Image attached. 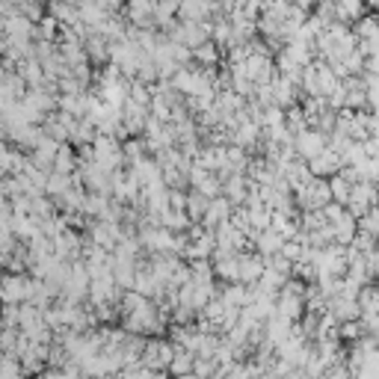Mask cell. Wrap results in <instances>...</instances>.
I'll return each mask as SVG.
<instances>
[{
    "label": "cell",
    "mask_w": 379,
    "mask_h": 379,
    "mask_svg": "<svg viewBox=\"0 0 379 379\" xmlns=\"http://www.w3.org/2000/svg\"><path fill=\"white\" fill-rule=\"evenodd\" d=\"M39 288V278H33L30 273H6L4 278V302H30L33 293Z\"/></svg>",
    "instance_id": "cell-2"
},
{
    "label": "cell",
    "mask_w": 379,
    "mask_h": 379,
    "mask_svg": "<svg viewBox=\"0 0 379 379\" xmlns=\"http://www.w3.org/2000/svg\"><path fill=\"white\" fill-rule=\"evenodd\" d=\"M365 18V0H335V21L338 24H356Z\"/></svg>",
    "instance_id": "cell-14"
},
{
    "label": "cell",
    "mask_w": 379,
    "mask_h": 379,
    "mask_svg": "<svg viewBox=\"0 0 379 379\" xmlns=\"http://www.w3.org/2000/svg\"><path fill=\"white\" fill-rule=\"evenodd\" d=\"M293 202L300 210H323L329 202H335L329 178H311L305 187L293 190Z\"/></svg>",
    "instance_id": "cell-1"
},
{
    "label": "cell",
    "mask_w": 379,
    "mask_h": 379,
    "mask_svg": "<svg viewBox=\"0 0 379 379\" xmlns=\"http://www.w3.org/2000/svg\"><path fill=\"white\" fill-rule=\"evenodd\" d=\"M160 225L163 228H169V232H175V234H181V232H190L193 228V220H190V213L187 210H166L160 217Z\"/></svg>",
    "instance_id": "cell-18"
},
{
    "label": "cell",
    "mask_w": 379,
    "mask_h": 379,
    "mask_svg": "<svg viewBox=\"0 0 379 379\" xmlns=\"http://www.w3.org/2000/svg\"><path fill=\"white\" fill-rule=\"evenodd\" d=\"M332 228H335V243L350 246V243L356 240V234H358V232H356V228H358V220H356L353 213L347 210V213H344V217H341V220H338Z\"/></svg>",
    "instance_id": "cell-17"
},
{
    "label": "cell",
    "mask_w": 379,
    "mask_h": 379,
    "mask_svg": "<svg viewBox=\"0 0 379 379\" xmlns=\"http://www.w3.org/2000/svg\"><path fill=\"white\" fill-rule=\"evenodd\" d=\"M305 249L308 246L302 243V240H285V246H282V255L288 258V261H302V255H305Z\"/></svg>",
    "instance_id": "cell-33"
},
{
    "label": "cell",
    "mask_w": 379,
    "mask_h": 379,
    "mask_svg": "<svg viewBox=\"0 0 379 379\" xmlns=\"http://www.w3.org/2000/svg\"><path fill=\"white\" fill-rule=\"evenodd\" d=\"M232 213H234V205L228 202L225 196H217V199H210L202 225H205V228H213V232H217V225H222V222L232 220Z\"/></svg>",
    "instance_id": "cell-11"
},
{
    "label": "cell",
    "mask_w": 379,
    "mask_h": 379,
    "mask_svg": "<svg viewBox=\"0 0 379 379\" xmlns=\"http://www.w3.org/2000/svg\"><path fill=\"white\" fill-rule=\"evenodd\" d=\"M368 335V329H365V323H361V320H347V323H341V338L344 341H361V338H365Z\"/></svg>",
    "instance_id": "cell-30"
},
{
    "label": "cell",
    "mask_w": 379,
    "mask_h": 379,
    "mask_svg": "<svg viewBox=\"0 0 379 379\" xmlns=\"http://www.w3.org/2000/svg\"><path fill=\"white\" fill-rule=\"evenodd\" d=\"M175 358V344L172 341H163L160 335L152 338L145 344V353H142V365L152 368V370H169Z\"/></svg>",
    "instance_id": "cell-3"
},
{
    "label": "cell",
    "mask_w": 379,
    "mask_h": 379,
    "mask_svg": "<svg viewBox=\"0 0 379 379\" xmlns=\"http://www.w3.org/2000/svg\"><path fill=\"white\" fill-rule=\"evenodd\" d=\"M208 205H210L208 196H202L199 190H193V187H190V193H187V213H190V220H193V222H202V220H205Z\"/></svg>",
    "instance_id": "cell-21"
},
{
    "label": "cell",
    "mask_w": 379,
    "mask_h": 379,
    "mask_svg": "<svg viewBox=\"0 0 379 379\" xmlns=\"http://www.w3.org/2000/svg\"><path fill=\"white\" fill-rule=\"evenodd\" d=\"M293 148L302 160H311V157H317L323 148H329V134H323V130H317V128H308V130H302V134H296Z\"/></svg>",
    "instance_id": "cell-5"
},
{
    "label": "cell",
    "mask_w": 379,
    "mask_h": 379,
    "mask_svg": "<svg viewBox=\"0 0 379 379\" xmlns=\"http://www.w3.org/2000/svg\"><path fill=\"white\" fill-rule=\"evenodd\" d=\"M308 166H311V175L315 178H332L344 169V157L338 152H332V148H323L317 157L308 160Z\"/></svg>",
    "instance_id": "cell-8"
},
{
    "label": "cell",
    "mask_w": 379,
    "mask_h": 379,
    "mask_svg": "<svg viewBox=\"0 0 379 379\" xmlns=\"http://www.w3.org/2000/svg\"><path fill=\"white\" fill-rule=\"evenodd\" d=\"M217 42H205V45H199V47H193V62L199 65V69H213V65L220 62V51H217Z\"/></svg>",
    "instance_id": "cell-19"
},
{
    "label": "cell",
    "mask_w": 379,
    "mask_h": 379,
    "mask_svg": "<svg viewBox=\"0 0 379 379\" xmlns=\"http://www.w3.org/2000/svg\"><path fill=\"white\" fill-rule=\"evenodd\" d=\"M311 125H308V119H305V110H302V104H293V107H288V130L296 137V134H302V130H308Z\"/></svg>",
    "instance_id": "cell-28"
},
{
    "label": "cell",
    "mask_w": 379,
    "mask_h": 379,
    "mask_svg": "<svg viewBox=\"0 0 379 379\" xmlns=\"http://www.w3.org/2000/svg\"><path fill=\"white\" fill-rule=\"evenodd\" d=\"M264 270H267V258H264L261 252H243V261H240V282L243 285L261 282Z\"/></svg>",
    "instance_id": "cell-10"
},
{
    "label": "cell",
    "mask_w": 379,
    "mask_h": 379,
    "mask_svg": "<svg viewBox=\"0 0 379 379\" xmlns=\"http://www.w3.org/2000/svg\"><path fill=\"white\" fill-rule=\"evenodd\" d=\"M60 110L84 119L86 116V92L84 95H60Z\"/></svg>",
    "instance_id": "cell-25"
},
{
    "label": "cell",
    "mask_w": 379,
    "mask_h": 379,
    "mask_svg": "<svg viewBox=\"0 0 379 379\" xmlns=\"http://www.w3.org/2000/svg\"><path fill=\"white\" fill-rule=\"evenodd\" d=\"M373 205H379V184H373V181H358V184L353 187V196H350V202H347V210L353 213L356 220H361Z\"/></svg>",
    "instance_id": "cell-4"
},
{
    "label": "cell",
    "mask_w": 379,
    "mask_h": 379,
    "mask_svg": "<svg viewBox=\"0 0 379 379\" xmlns=\"http://www.w3.org/2000/svg\"><path fill=\"white\" fill-rule=\"evenodd\" d=\"M57 33H62V21H57L51 12L45 15V18L36 24V42H57Z\"/></svg>",
    "instance_id": "cell-24"
},
{
    "label": "cell",
    "mask_w": 379,
    "mask_h": 379,
    "mask_svg": "<svg viewBox=\"0 0 379 379\" xmlns=\"http://www.w3.org/2000/svg\"><path fill=\"white\" fill-rule=\"evenodd\" d=\"M376 243H379V240H376L370 232H358L356 240H353L350 246H353V249H358L361 255H370V252H376Z\"/></svg>",
    "instance_id": "cell-32"
},
{
    "label": "cell",
    "mask_w": 379,
    "mask_h": 379,
    "mask_svg": "<svg viewBox=\"0 0 379 379\" xmlns=\"http://www.w3.org/2000/svg\"><path fill=\"white\" fill-rule=\"evenodd\" d=\"M77 169H80V157H77V152H74V145L62 142V145H60V154H57V160H54V172L74 175Z\"/></svg>",
    "instance_id": "cell-15"
},
{
    "label": "cell",
    "mask_w": 379,
    "mask_h": 379,
    "mask_svg": "<svg viewBox=\"0 0 379 379\" xmlns=\"http://www.w3.org/2000/svg\"><path fill=\"white\" fill-rule=\"evenodd\" d=\"M276 315L285 317V320H290V323L302 320V315H305V300L282 288V290H278V300H276Z\"/></svg>",
    "instance_id": "cell-9"
},
{
    "label": "cell",
    "mask_w": 379,
    "mask_h": 379,
    "mask_svg": "<svg viewBox=\"0 0 379 379\" xmlns=\"http://www.w3.org/2000/svg\"><path fill=\"white\" fill-rule=\"evenodd\" d=\"M222 300L232 305V308H246L249 305V285H243V282H228L222 290H220Z\"/></svg>",
    "instance_id": "cell-16"
},
{
    "label": "cell",
    "mask_w": 379,
    "mask_h": 379,
    "mask_svg": "<svg viewBox=\"0 0 379 379\" xmlns=\"http://www.w3.org/2000/svg\"><path fill=\"white\" fill-rule=\"evenodd\" d=\"M249 193H252V178L246 175V172H234V175H228V178L222 181V196H225V199L232 202L234 208L246 205Z\"/></svg>",
    "instance_id": "cell-7"
},
{
    "label": "cell",
    "mask_w": 379,
    "mask_h": 379,
    "mask_svg": "<svg viewBox=\"0 0 379 379\" xmlns=\"http://www.w3.org/2000/svg\"><path fill=\"white\" fill-rule=\"evenodd\" d=\"M154 12H157V0H128L125 4V15H128V21L134 27L152 30L157 24Z\"/></svg>",
    "instance_id": "cell-6"
},
{
    "label": "cell",
    "mask_w": 379,
    "mask_h": 379,
    "mask_svg": "<svg viewBox=\"0 0 379 379\" xmlns=\"http://www.w3.org/2000/svg\"><path fill=\"white\" fill-rule=\"evenodd\" d=\"M122 148H125L128 163H137V160H142L145 152H148V140H145V137H130V140L122 142Z\"/></svg>",
    "instance_id": "cell-27"
},
{
    "label": "cell",
    "mask_w": 379,
    "mask_h": 379,
    "mask_svg": "<svg viewBox=\"0 0 379 379\" xmlns=\"http://www.w3.org/2000/svg\"><path fill=\"white\" fill-rule=\"evenodd\" d=\"M365 77V84H368V107L370 110H379V77L376 74H361Z\"/></svg>",
    "instance_id": "cell-34"
},
{
    "label": "cell",
    "mask_w": 379,
    "mask_h": 379,
    "mask_svg": "<svg viewBox=\"0 0 379 379\" xmlns=\"http://www.w3.org/2000/svg\"><path fill=\"white\" fill-rule=\"evenodd\" d=\"M169 208L172 210H187V193L184 190H169Z\"/></svg>",
    "instance_id": "cell-35"
},
{
    "label": "cell",
    "mask_w": 379,
    "mask_h": 379,
    "mask_svg": "<svg viewBox=\"0 0 379 379\" xmlns=\"http://www.w3.org/2000/svg\"><path fill=\"white\" fill-rule=\"evenodd\" d=\"M232 225L240 228V232H243L246 237H249V234L255 232V228H252V220H249V208H246V205L234 208V213H232Z\"/></svg>",
    "instance_id": "cell-31"
},
{
    "label": "cell",
    "mask_w": 379,
    "mask_h": 379,
    "mask_svg": "<svg viewBox=\"0 0 379 379\" xmlns=\"http://www.w3.org/2000/svg\"><path fill=\"white\" fill-rule=\"evenodd\" d=\"M300 222H302V232H320L323 225H329V220H326L323 210H302Z\"/></svg>",
    "instance_id": "cell-29"
},
{
    "label": "cell",
    "mask_w": 379,
    "mask_h": 379,
    "mask_svg": "<svg viewBox=\"0 0 379 379\" xmlns=\"http://www.w3.org/2000/svg\"><path fill=\"white\" fill-rule=\"evenodd\" d=\"M329 311L338 317V323H347V320H361V305L358 300H350V296H335V300H329Z\"/></svg>",
    "instance_id": "cell-13"
},
{
    "label": "cell",
    "mask_w": 379,
    "mask_h": 379,
    "mask_svg": "<svg viewBox=\"0 0 379 379\" xmlns=\"http://www.w3.org/2000/svg\"><path fill=\"white\" fill-rule=\"evenodd\" d=\"M249 240L255 246V252H261L264 258L278 255V252H282V246H285V237L278 232H273V228H267V232H252Z\"/></svg>",
    "instance_id": "cell-12"
},
{
    "label": "cell",
    "mask_w": 379,
    "mask_h": 379,
    "mask_svg": "<svg viewBox=\"0 0 379 379\" xmlns=\"http://www.w3.org/2000/svg\"><path fill=\"white\" fill-rule=\"evenodd\" d=\"M243 107H246V98L237 95L234 89H225V92L217 95V110L222 113V116H228V113H237V110H243Z\"/></svg>",
    "instance_id": "cell-23"
},
{
    "label": "cell",
    "mask_w": 379,
    "mask_h": 379,
    "mask_svg": "<svg viewBox=\"0 0 379 379\" xmlns=\"http://www.w3.org/2000/svg\"><path fill=\"white\" fill-rule=\"evenodd\" d=\"M293 4L300 6V9H305V12H315L320 6V0H293Z\"/></svg>",
    "instance_id": "cell-37"
},
{
    "label": "cell",
    "mask_w": 379,
    "mask_h": 379,
    "mask_svg": "<svg viewBox=\"0 0 379 379\" xmlns=\"http://www.w3.org/2000/svg\"><path fill=\"white\" fill-rule=\"evenodd\" d=\"M196 368V353L187 350V347H178L175 344V358H172V365H169V373L172 376H184V373H193Z\"/></svg>",
    "instance_id": "cell-20"
},
{
    "label": "cell",
    "mask_w": 379,
    "mask_h": 379,
    "mask_svg": "<svg viewBox=\"0 0 379 379\" xmlns=\"http://www.w3.org/2000/svg\"><path fill=\"white\" fill-rule=\"evenodd\" d=\"M353 33L358 36V42H376L379 39V18L376 15H365L361 21L353 24Z\"/></svg>",
    "instance_id": "cell-22"
},
{
    "label": "cell",
    "mask_w": 379,
    "mask_h": 379,
    "mask_svg": "<svg viewBox=\"0 0 379 379\" xmlns=\"http://www.w3.org/2000/svg\"><path fill=\"white\" fill-rule=\"evenodd\" d=\"M175 379H199L196 373H184V376H175Z\"/></svg>",
    "instance_id": "cell-38"
},
{
    "label": "cell",
    "mask_w": 379,
    "mask_h": 379,
    "mask_svg": "<svg viewBox=\"0 0 379 379\" xmlns=\"http://www.w3.org/2000/svg\"><path fill=\"white\" fill-rule=\"evenodd\" d=\"M376 255H379V243H376Z\"/></svg>",
    "instance_id": "cell-39"
},
{
    "label": "cell",
    "mask_w": 379,
    "mask_h": 379,
    "mask_svg": "<svg viewBox=\"0 0 379 379\" xmlns=\"http://www.w3.org/2000/svg\"><path fill=\"white\" fill-rule=\"evenodd\" d=\"M98 4H101V6H104L110 15H113V12H119V9L128 4V0H98Z\"/></svg>",
    "instance_id": "cell-36"
},
{
    "label": "cell",
    "mask_w": 379,
    "mask_h": 379,
    "mask_svg": "<svg viewBox=\"0 0 379 379\" xmlns=\"http://www.w3.org/2000/svg\"><path fill=\"white\" fill-rule=\"evenodd\" d=\"M329 184H332V199L335 202H341V205H347L350 202V196H353V181H347V178H344L341 172L338 175H332V178H329Z\"/></svg>",
    "instance_id": "cell-26"
}]
</instances>
